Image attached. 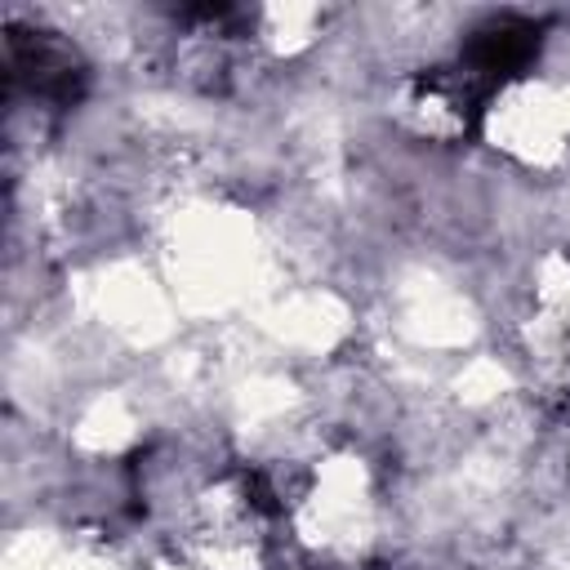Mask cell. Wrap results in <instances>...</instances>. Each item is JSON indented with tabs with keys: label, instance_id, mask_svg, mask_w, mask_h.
<instances>
[{
	"label": "cell",
	"instance_id": "cell-1",
	"mask_svg": "<svg viewBox=\"0 0 570 570\" xmlns=\"http://www.w3.org/2000/svg\"><path fill=\"white\" fill-rule=\"evenodd\" d=\"M481 147L499 169L521 178L570 174V76L539 67L508 71L490 85L476 116Z\"/></svg>",
	"mask_w": 570,
	"mask_h": 570
}]
</instances>
